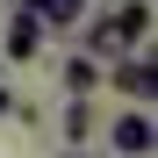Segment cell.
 Returning a JSON list of instances; mask_svg holds the SVG:
<instances>
[{
    "label": "cell",
    "instance_id": "ba28073f",
    "mask_svg": "<svg viewBox=\"0 0 158 158\" xmlns=\"http://www.w3.org/2000/svg\"><path fill=\"white\" fill-rule=\"evenodd\" d=\"M0 115H15V94H7V86H0Z\"/></svg>",
    "mask_w": 158,
    "mask_h": 158
},
{
    "label": "cell",
    "instance_id": "277c9868",
    "mask_svg": "<svg viewBox=\"0 0 158 158\" xmlns=\"http://www.w3.org/2000/svg\"><path fill=\"white\" fill-rule=\"evenodd\" d=\"M36 50H43V22L15 0V15H7V58H15V65H29Z\"/></svg>",
    "mask_w": 158,
    "mask_h": 158
},
{
    "label": "cell",
    "instance_id": "9c48e42d",
    "mask_svg": "<svg viewBox=\"0 0 158 158\" xmlns=\"http://www.w3.org/2000/svg\"><path fill=\"white\" fill-rule=\"evenodd\" d=\"M58 158H94V151H58Z\"/></svg>",
    "mask_w": 158,
    "mask_h": 158
},
{
    "label": "cell",
    "instance_id": "7a4b0ae2",
    "mask_svg": "<svg viewBox=\"0 0 158 158\" xmlns=\"http://www.w3.org/2000/svg\"><path fill=\"white\" fill-rule=\"evenodd\" d=\"M108 86L129 101V108H151V94H158V65H151V50H137V58H115V65H108Z\"/></svg>",
    "mask_w": 158,
    "mask_h": 158
},
{
    "label": "cell",
    "instance_id": "52a82bcc",
    "mask_svg": "<svg viewBox=\"0 0 158 158\" xmlns=\"http://www.w3.org/2000/svg\"><path fill=\"white\" fill-rule=\"evenodd\" d=\"M94 137V101H65V151H79Z\"/></svg>",
    "mask_w": 158,
    "mask_h": 158
},
{
    "label": "cell",
    "instance_id": "3957f363",
    "mask_svg": "<svg viewBox=\"0 0 158 158\" xmlns=\"http://www.w3.org/2000/svg\"><path fill=\"white\" fill-rule=\"evenodd\" d=\"M151 144H158L151 108H122V115L108 122V151H115V158H151Z\"/></svg>",
    "mask_w": 158,
    "mask_h": 158
},
{
    "label": "cell",
    "instance_id": "5b68a950",
    "mask_svg": "<svg viewBox=\"0 0 158 158\" xmlns=\"http://www.w3.org/2000/svg\"><path fill=\"white\" fill-rule=\"evenodd\" d=\"M22 7L43 22V36H50V29L65 36V29H79V22H86V0H22Z\"/></svg>",
    "mask_w": 158,
    "mask_h": 158
},
{
    "label": "cell",
    "instance_id": "6da1fadb",
    "mask_svg": "<svg viewBox=\"0 0 158 158\" xmlns=\"http://www.w3.org/2000/svg\"><path fill=\"white\" fill-rule=\"evenodd\" d=\"M137 50H151V0H115L108 15L79 22V58L115 65V58H137Z\"/></svg>",
    "mask_w": 158,
    "mask_h": 158
},
{
    "label": "cell",
    "instance_id": "8992f818",
    "mask_svg": "<svg viewBox=\"0 0 158 158\" xmlns=\"http://www.w3.org/2000/svg\"><path fill=\"white\" fill-rule=\"evenodd\" d=\"M58 86H65V101H94V86H101V65L72 50V58L58 65Z\"/></svg>",
    "mask_w": 158,
    "mask_h": 158
}]
</instances>
